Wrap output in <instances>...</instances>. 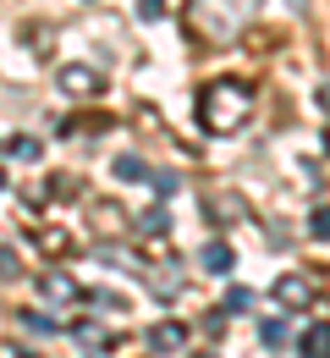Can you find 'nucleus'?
I'll return each mask as SVG.
<instances>
[{
	"label": "nucleus",
	"mask_w": 330,
	"mask_h": 358,
	"mask_svg": "<svg viewBox=\"0 0 330 358\" xmlns=\"http://www.w3.org/2000/svg\"><path fill=\"white\" fill-rule=\"evenodd\" d=\"M248 22V0H188L182 6V28L198 50H215V45H232Z\"/></svg>",
	"instance_id": "1"
},
{
	"label": "nucleus",
	"mask_w": 330,
	"mask_h": 358,
	"mask_svg": "<svg viewBox=\"0 0 330 358\" xmlns=\"http://www.w3.org/2000/svg\"><path fill=\"white\" fill-rule=\"evenodd\" d=\"M248 116H253V89H248V83L215 78V83L198 89V127H204V133L226 138V133H237Z\"/></svg>",
	"instance_id": "2"
},
{
	"label": "nucleus",
	"mask_w": 330,
	"mask_h": 358,
	"mask_svg": "<svg viewBox=\"0 0 330 358\" xmlns=\"http://www.w3.org/2000/svg\"><path fill=\"white\" fill-rule=\"evenodd\" d=\"M55 89L66 94V99H99V94H105V78H99V66L72 61V66H61V72H55Z\"/></svg>",
	"instance_id": "3"
},
{
	"label": "nucleus",
	"mask_w": 330,
	"mask_h": 358,
	"mask_svg": "<svg viewBox=\"0 0 330 358\" xmlns=\"http://www.w3.org/2000/svg\"><path fill=\"white\" fill-rule=\"evenodd\" d=\"M314 292H320V275H303V270H286V275H276V287H270V298L281 309H308Z\"/></svg>",
	"instance_id": "4"
},
{
	"label": "nucleus",
	"mask_w": 330,
	"mask_h": 358,
	"mask_svg": "<svg viewBox=\"0 0 330 358\" xmlns=\"http://www.w3.org/2000/svg\"><path fill=\"white\" fill-rule=\"evenodd\" d=\"M33 281H39V292H45L50 303H83V298H89V287H77V281H72L61 265H45Z\"/></svg>",
	"instance_id": "5"
},
{
	"label": "nucleus",
	"mask_w": 330,
	"mask_h": 358,
	"mask_svg": "<svg viewBox=\"0 0 330 358\" xmlns=\"http://www.w3.org/2000/svg\"><path fill=\"white\" fill-rule=\"evenodd\" d=\"M138 275L149 281V292H154L160 303H171V298L182 292V270H177V259H160V265H149V259H143Z\"/></svg>",
	"instance_id": "6"
},
{
	"label": "nucleus",
	"mask_w": 330,
	"mask_h": 358,
	"mask_svg": "<svg viewBox=\"0 0 330 358\" xmlns=\"http://www.w3.org/2000/svg\"><path fill=\"white\" fill-rule=\"evenodd\" d=\"M133 237H143V243H165L171 237V215L154 204V210H138L133 215Z\"/></svg>",
	"instance_id": "7"
},
{
	"label": "nucleus",
	"mask_w": 330,
	"mask_h": 358,
	"mask_svg": "<svg viewBox=\"0 0 330 358\" xmlns=\"http://www.w3.org/2000/svg\"><path fill=\"white\" fill-rule=\"evenodd\" d=\"M149 348H154V353H182V348H188V325H182V320H160V325L149 331Z\"/></svg>",
	"instance_id": "8"
},
{
	"label": "nucleus",
	"mask_w": 330,
	"mask_h": 358,
	"mask_svg": "<svg viewBox=\"0 0 330 358\" xmlns=\"http://www.w3.org/2000/svg\"><path fill=\"white\" fill-rule=\"evenodd\" d=\"M297 358H330V320H314L297 336Z\"/></svg>",
	"instance_id": "9"
},
{
	"label": "nucleus",
	"mask_w": 330,
	"mask_h": 358,
	"mask_svg": "<svg viewBox=\"0 0 330 358\" xmlns=\"http://www.w3.org/2000/svg\"><path fill=\"white\" fill-rule=\"evenodd\" d=\"M198 265L209 270V275H232V270H237V254H232V243H204Z\"/></svg>",
	"instance_id": "10"
},
{
	"label": "nucleus",
	"mask_w": 330,
	"mask_h": 358,
	"mask_svg": "<svg viewBox=\"0 0 330 358\" xmlns=\"http://www.w3.org/2000/svg\"><path fill=\"white\" fill-rule=\"evenodd\" d=\"M72 336H77L83 348H99V353H116V336H105V325H94V320H77V325H72Z\"/></svg>",
	"instance_id": "11"
},
{
	"label": "nucleus",
	"mask_w": 330,
	"mask_h": 358,
	"mask_svg": "<svg viewBox=\"0 0 330 358\" xmlns=\"http://www.w3.org/2000/svg\"><path fill=\"white\" fill-rule=\"evenodd\" d=\"M116 177L121 182H154V171H149L143 155H116Z\"/></svg>",
	"instance_id": "12"
},
{
	"label": "nucleus",
	"mask_w": 330,
	"mask_h": 358,
	"mask_svg": "<svg viewBox=\"0 0 330 358\" xmlns=\"http://www.w3.org/2000/svg\"><path fill=\"white\" fill-rule=\"evenodd\" d=\"M6 155H17V160H39V155H45V143H39V138H6Z\"/></svg>",
	"instance_id": "13"
},
{
	"label": "nucleus",
	"mask_w": 330,
	"mask_h": 358,
	"mask_svg": "<svg viewBox=\"0 0 330 358\" xmlns=\"http://www.w3.org/2000/svg\"><path fill=\"white\" fill-rule=\"evenodd\" d=\"M22 331H33V336H55V331H61V325H55V320H50V314H22Z\"/></svg>",
	"instance_id": "14"
},
{
	"label": "nucleus",
	"mask_w": 330,
	"mask_h": 358,
	"mask_svg": "<svg viewBox=\"0 0 330 358\" xmlns=\"http://www.w3.org/2000/svg\"><path fill=\"white\" fill-rule=\"evenodd\" d=\"M308 237H320V243H330V204H320V210L308 215Z\"/></svg>",
	"instance_id": "15"
},
{
	"label": "nucleus",
	"mask_w": 330,
	"mask_h": 358,
	"mask_svg": "<svg viewBox=\"0 0 330 358\" xmlns=\"http://www.w3.org/2000/svg\"><path fill=\"white\" fill-rule=\"evenodd\" d=\"M259 342H264V348H281L286 342V320H264V325H259Z\"/></svg>",
	"instance_id": "16"
},
{
	"label": "nucleus",
	"mask_w": 330,
	"mask_h": 358,
	"mask_svg": "<svg viewBox=\"0 0 330 358\" xmlns=\"http://www.w3.org/2000/svg\"><path fill=\"white\" fill-rule=\"evenodd\" d=\"M83 303H94V309H110V314H121V309H127V303H121L116 292H99V287H89V298H83Z\"/></svg>",
	"instance_id": "17"
},
{
	"label": "nucleus",
	"mask_w": 330,
	"mask_h": 358,
	"mask_svg": "<svg viewBox=\"0 0 330 358\" xmlns=\"http://www.w3.org/2000/svg\"><path fill=\"white\" fill-rule=\"evenodd\" d=\"M94 215H99V226H105V231H121V226H127V215H121L116 204H94Z\"/></svg>",
	"instance_id": "18"
},
{
	"label": "nucleus",
	"mask_w": 330,
	"mask_h": 358,
	"mask_svg": "<svg viewBox=\"0 0 330 358\" xmlns=\"http://www.w3.org/2000/svg\"><path fill=\"white\" fill-rule=\"evenodd\" d=\"M39 248H50V254H66V248H72V237L50 226V231H39Z\"/></svg>",
	"instance_id": "19"
},
{
	"label": "nucleus",
	"mask_w": 330,
	"mask_h": 358,
	"mask_svg": "<svg viewBox=\"0 0 330 358\" xmlns=\"http://www.w3.org/2000/svg\"><path fill=\"white\" fill-rule=\"evenodd\" d=\"M149 187H154L160 199H171V193L182 187V177H177V171H154V182H149Z\"/></svg>",
	"instance_id": "20"
},
{
	"label": "nucleus",
	"mask_w": 330,
	"mask_h": 358,
	"mask_svg": "<svg viewBox=\"0 0 330 358\" xmlns=\"http://www.w3.org/2000/svg\"><path fill=\"white\" fill-rule=\"evenodd\" d=\"M138 17L143 22H160L165 17V0H138Z\"/></svg>",
	"instance_id": "21"
},
{
	"label": "nucleus",
	"mask_w": 330,
	"mask_h": 358,
	"mask_svg": "<svg viewBox=\"0 0 330 358\" xmlns=\"http://www.w3.org/2000/svg\"><path fill=\"white\" fill-rule=\"evenodd\" d=\"M0 281H17V254L11 248H0Z\"/></svg>",
	"instance_id": "22"
},
{
	"label": "nucleus",
	"mask_w": 330,
	"mask_h": 358,
	"mask_svg": "<svg viewBox=\"0 0 330 358\" xmlns=\"http://www.w3.org/2000/svg\"><path fill=\"white\" fill-rule=\"evenodd\" d=\"M226 309H232V314H242V309H253V292H242V287H237L232 298H226Z\"/></svg>",
	"instance_id": "23"
},
{
	"label": "nucleus",
	"mask_w": 330,
	"mask_h": 358,
	"mask_svg": "<svg viewBox=\"0 0 330 358\" xmlns=\"http://www.w3.org/2000/svg\"><path fill=\"white\" fill-rule=\"evenodd\" d=\"M320 287H325V292H330V270H320Z\"/></svg>",
	"instance_id": "24"
},
{
	"label": "nucleus",
	"mask_w": 330,
	"mask_h": 358,
	"mask_svg": "<svg viewBox=\"0 0 330 358\" xmlns=\"http://www.w3.org/2000/svg\"><path fill=\"white\" fill-rule=\"evenodd\" d=\"M0 193H6V171H0Z\"/></svg>",
	"instance_id": "25"
},
{
	"label": "nucleus",
	"mask_w": 330,
	"mask_h": 358,
	"mask_svg": "<svg viewBox=\"0 0 330 358\" xmlns=\"http://www.w3.org/2000/svg\"><path fill=\"white\" fill-rule=\"evenodd\" d=\"M198 358H220V353H198Z\"/></svg>",
	"instance_id": "26"
},
{
	"label": "nucleus",
	"mask_w": 330,
	"mask_h": 358,
	"mask_svg": "<svg viewBox=\"0 0 330 358\" xmlns=\"http://www.w3.org/2000/svg\"><path fill=\"white\" fill-rule=\"evenodd\" d=\"M325 149H330V127H325Z\"/></svg>",
	"instance_id": "27"
}]
</instances>
